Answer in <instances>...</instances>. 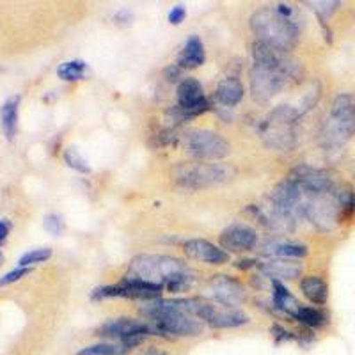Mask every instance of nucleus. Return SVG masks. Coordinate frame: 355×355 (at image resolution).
Masks as SVG:
<instances>
[{
	"instance_id": "nucleus-15",
	"label": "nucleus",
	"mask_w": 355,
	"mask_h": 355,
	"mask_svg": "<svg viewBox=\"0 0 355 355\" xmlns=\"http://www.w3.org/2000/svg\"><path fill=\"white\" fill-rule=\"evenodd\" d=\"M183 250L189 258L208 263V265H224V263L230 261V252L202 239L187 240Z\"/></svg>"
},
{
	"instance_id": "nucleus-26",
	"label": "nucleus",
	"mask_w": 355,
	"mask_h": 355,
	"mask_svg": "<svg viewBox=\"0 0 355 355\" xmlns=\"http://www.w3.org/2000/svg\"><path fill=\"white\" fill-rule=\"evenodd\" d=\"M130 352V348H126L123 343H96L91 345V347L82 348L80 352H77L75 355H126Z\"/></svg>"
},
{
	"instance_id": "nucleus-14",
	"label": "nucleus",
	"mask_w": 355,
	"mask_h": 355,
	"mask_svg": "<svg viewBox=\"0 0 355 355\" xmlns=\"http://www.w3.org/2000/svg\"><path fill=\"white\" fill-rule=\"evenodd\" d=\"M210 288L214 291V297L217 299V302H220L222 306L226 307H236L245 302L247 299L245 288L236 279H231L227 275H215L211 279Z\"/></svg>"
},
{
	"instance_id": "nucleus-31",
	"label": "nucleus",
	"mask_w": 355,
	"mask_h": 355,
	"mask_svg": "<svg viewBox=\"0 0 355 355\" xmlns=\"http://www.w3.org/2000/svg\"><path fill=\"white\" fill-rule=\"evenodd\" d=\"M272 336H274L275 343H277V345L284 343V341H291V339H295V336L291 334V332H288L286 329L281 327V325H274V327H272Z\"/></svg>"
},
{
	"instance_id": "nucleus-10",
	"label": "nucleus",
	"mask_w": 355,
	"mask_h": 355,
	"mask_svg": "<svg viewBox=\"0 0 355 355\" xmlns=\"http://www.w3.org/2000/svg\"><path fill=\"white\" fill-rule=\"evenodd\" d=\"M157 336V331L150 322H142L137 318H114L110 322L103 323L98 329V336L109 339H117V341H125L130 338H148V336Z\"/></svg>"
},
{
	"instance_id": "nucleus-8",
	"label": "nucleus",
	"mask_w": 355,
	"mask_h": 355,
	"mask_svg": "<svg viewBox=\"0 0 355 355\" xmlns=\"http://www.w3.org/2000/svg\"><path fill=\"white\" fill-rule=\"evenodd\" d=\"M288 178L299 185V189L302 190V194L311 196V198L327 196L334 190V180H332V174L329 171L300 166L291 171V174Z\"/></svg>"
},
{
	"instance_id": "nucleus-9",
	"label": "nucleus",
	"mask_w": 355,
	"mask_h": 355,
	"mask_svg": "<svg viewBox=\"0 0 355 355\" xmlns=\"http://www.w3.org/2000/svg\"><path fill=\"white\" fill-rule=\"evenodd\" d=\"M178 107L176 116L180 119H187V117L199 116L208 109V100L205 96L202 85L196 78H185L182 84L178 85Z\"/></svg>"
},
{
	"instance_id": "nucleus-25",
	"label": "nucleus",
	"mask_w": 355,
	"mask_h": 355,
	"mask_svg": "<svg viewBox=\"0 0 355 355\" xmlns=\"http://www.w3.org/2000/svg\"><path fill=\"white\" fill-rule=\"evenodd\" d=\"M87 73V64L84 61H68L62 62L59 68H57V75L61 80L66 82H75L82 80Z\"/></svg>"
},
{
	"instance_id": "nucleus-4",
	"label": "nucleus",
	"mask_w": 355,
	"mask_h": 355,
	"mask_svg": "<svg viewBox=\"0 0 355 355\" xmlns=\"http://www.w3.org/2000/svg\"><path fill=\"white\" fill-rule=\"evenodd\" d=\"M234 176V169L222 162H190L180 164L173 171V180L178 187L189 190H201L222 185Z\"/></svg>"
},
{
	"instance_id": "nucleus-16",
	"label": "nucleus",
	"mask_w": 355,
	"mask_h": 355,
	"mask_svg": "<svg viewBox=\"0 0 355 355\" xmlns=\"http://www.w3.org/2000/svg\"><path fill=\"white\" fill-rule=\"evenodd\" d=\"M259 270L266 275L272 277L274 281H284V279H297L302 274V266L299 263H293L290 259H272L263 265H258Z\"/></svg>"
},
{
	"instance_id": "nucleus-19",
	"label": "nucleus",
	"mask_w": 355,
	"mask_h": 355,
	"mask_svg": "<svg viewBox=\"0 0 355 355\" xmlns=\"http://www.w3.org/2000/svg\"><path fill=\"white\" fill-rule=\"evenodd\" d=\"M243 98V85L239 78H226L215 87V100L220 105L234 107L239 105Z\"/></svg>"
},
{
	"instance_id": "nucleus-7",
	"label": "nucleus",
	"mask_w": 355,
	"mask_h": 355,
	"mask_svg": "<svg viewBox=\"0 0 355 355\" xmlns=\"http://www.w3.org/2000/svg\"><path fill=\"white\" fill-rule=\"evenodd\" d=\"M329 126L332 139L343 141L355 135V94L341 93L334 98Z\"/></svg>"
},
{
	"instance_id": "nucleus-22",
	"label": "nucleus",
	"mask_w": 355,
	"mask_h": 355,
	"mask_svg": "<svg viewBox=\"0 0 355 355\" xmlns=\"http://www.w3.org/2000/svg\"><path fill=\"white\" fill-rule=\"evenodd\" d=\"M274 306L275 309L283 311V313H288L290 316H293L295 313H297V309L300 307V304L281 281H274Z\"/></svg>"
},
{
	"instance_id": "nucleus-23",
	"label": "nucleus",
	"mask_w": 355,
	"mask_h": 355,
	"mask_svg": "<svg viewBox=\"0 0 355 355\" xmlns=\"http://www.w3.org/2000/svg\"><path fill=\"white\" fill-rule=\"evenodd\" d=\"M293 318L299 320L302 325H306V327L309 329H320L329 323L327 313H323L318 307L300 306L299 309H297V313L293 315Z\"/></svg>"
},
{
	"instance_id": "nucleus-12",
	"label": "nucleus",
	"mask_w": 355,
	"mask_h": 355,
	"mask_svg": "<svg viewBox=\"0 0 355 355\" xmlns=\"http://www.w3.org/2000/svg\"><path fill=\"white\" fill-rule=\"evenodd\" d=\"M199 320L206 322L214 329H234L242 327L245 323L250 322L249 315H245L243 311L236 309V307H226V306H214V304L206 302L201 311Z\"/></svg>"
},
{
	"instance_id": "nucleus-13",
	"label": "nucleus",
	"mask_w": 355,
	"mask_h": 355,
	"mask_svg": "<svg viewBox=\"0 0 355 355\" xmlns=\"http://www.w3.org/2000/svg\"><path fill=\"white\" fill-rule=\"evenodd\" d=\"M218 242L226 252H247V250L256 247L258 234L252 227L234 224V226H230L222 231Z\"/></svg>"
},
{
	"instance_id": "nucleus-11",
	"label": "nucleus",
	"mask_w": 355,
	"mask_h": 355,
	"mask_svg": "<svg viewBox=\"0 0 355 355\" xmlns=\"http://www.w3.org/2000/svg\"><path fill=\"white\" fill-rule=\"evenodd\" d=\"M284 84V75L274 71V69L263 68V66H252L250 69V94L258 103L270 101L275 94L281 91Z\"/></svg>"
},
{
	"instance_id": "nucleus-21",
	"label": "nucleus",
	"mask_w": 355,
	"mask_h": 355,
	"mask_svg": "<svg viewBox=\"0 0 355 355\" xmlns=\"http://www.w3.org/2000/svg\"><path fill=\"white\" fill-rule=\"evenodd\" d=\"M263 252L268 256H277V258L290 259V258H304L307 256V247L302 243L295 242H283V240H274V242L266 243Z\"/></svg>"
},
{
	"instance_id": "nucleus-33",
	"label": "nucleus",
	"mask_w": 355,
	"mask_h": 355,
	"mask_svg": "<svg viewBox=\"0 0 355 355\" xmlns=\"http://www.w3.org/2000/svg\"><path fill=\"white\" fill-rule=\"evenodd\" d=\"M9 231H11V222H9L8 218H2V220H0V247L4 245L6 240H8Z\"/></svg>"
},
{
	"instance_id": "nucleus-17",
	"label": "nucleus",
	"mask_w": 355,
	"mask_h": 355,
	"mask_svg": "<svg viewBox=\"0 0 355 355\" xmlns=\"http://www.w3.org/2000/svg\"><path fill=\"white\" fill-rule=\"evenodd\" d=\"M18 110H20V96H11L0 107V126L6 139L12 141L18 133Z\"/></svg>"
},
{
	"instance_id": "nucleus-5",
	"label": "nucleus",
	"mask_w": 355,
	"mask_h": 355,
	"mask_svg": "<svg viewBox=\"0 0 355 355\" xmlns=\"http://www.w3.org/2000/svg\"><path fill=\"white\" fill-rule=\"evenodd\" d=\"M183 148L199 162H217L231 153V146L220 133L214 130H189L183 137Z\"/></svg>"
},
{
	"instance_id": "nucleus-3",
	"label": "nucleus",
	"mask_w": 355,
	"mask_h": 355,
	"mask_svg": "<svg viewBox=\"0 0 355 355\" xmlns=\"http://www.w3.org/2000/svg\"><path fill=\"white\" fill-rule=\"evenodd\" d=\"M250 28L259 43L277 52L288 53L299 44V25L290 18L283 17L274 6L256 11L250 18Z\"/></svg>"
},
{
	"instance_id": "nucleus-27",
	"label": "nucleus",
	"mask_w": 355,
	"mask_h": 355,
	"mask_svg": "<svg viewBox=\"0 0 355 355\" xmlns=\"http://www.w3.org/2000/svg\"><path fill=\"white\" fill-rule=\"evenodd\" d=\"M52 258V249L49 247H43V249H34V250H28L18 259V266H33L37 265V263H43L46 259Z\"/></svg>"
},
{
	"instance_id": "nucleus-36",
	"label": "nucleus",
	"mask_w": 355,
	"mask_h": 355,
	"mask_svg": "<svg viewBox=\"0 0 355 355\" xmlns=\"http://www.w3.org/2000/svg\"><path fill=\"white\" fill-rule=\"evenodd\" d=\"M354 178H355V174H354Z\"/></svg>"
},
{
	"instance_id": "nucleus-30",
	"label": "nucleus",
	"mask_w": 355,
	"mask_h": 355,
	"mask_svg": "<svg viewBox=\"0 0 355 355\" xmlns=\"http://www.w3.org/2000/svg\"><path fill=\"white\" fill-rule=\"evenodd\" d=\"M43 226H44V230L49 231V233L55 234V236H57V234H61L62 230H64V222H62V218L59 217V215L50 214V215H46V217H44Z\"/></svg>"
},
{
	"instance_id": "nucleus-18",
	"label": "nucleus",
	"mask_w": 355,
	"mask_h": 355,
	"mask_svg": "<svg viewBox=\"0 0 355 355\" xmlns=\"http://www.w3.org/2000/svg\"><path fill=\"white\" fill-rule=\"evenodd\" d=\"M205 59L206 52L202 41L198 36H190L183 46L182 53H180L178 64H180V68H198L205 62Z\"/></svg>"
},
{
	"instance_id": "nucleus-34",
	"label": "nucleus",
	"mask_w": 355,
	"mask_h": 355,
	"mask_svg": "<svg viewBox=\"0 0 355 355\" xmlns=\"http://www.w3.org/2000/svg\"><path fill=\"white\" fill-rule=\"evenodd\" d=\"M139 355H169V354L164 350H160V348H157V347H150V348H146V350H142Z\"/></svg>"
},
{
	"instance_id": "nucleus-6",
	"label": "nucleus",
	"mask_w": 355,
	"mask_h": 355,
	"mask_svg": "<svg viewBox=\"0 0 355 355\" xmlns=\"http://www.w3.org/2000/svg\"><path fill=\"white\" fill-rule=\"evenodd\" d=\"M299 119V112L293 107L281 105L272 110L261 126L265 142L270 148L277 150H290L295 141V125Z\"/></svg>"
},
{
	"instance_id": "nucleus-32",
	"label": "nucleus",
	"mask_w": 355,
	"mask_h": 355,
	"mask_svg": "<svg viewBox=\"0 0 355 355\" xmlns=\"http://www.w3.org/2000/svg\"><path fill=\"white\" fill-rule=\"evenodd\" d=\"M187 17V9L183 6H176V8L171 9L169 12V21L173 25H180Z\"/></svg>"
},
{
	"instance_id": "nucleus-29",
	"label": "nucleus",
	"mask_w": 355,
	"mask_h": 355,
	"mask_svg": "<svg viewBox=\"0 0 355 355\" xmlns=\"http://www.w3.org/2000/svg\"><path fill=\"white\" fill-rule=\"evenodd\" d=\"M31 272H33L31 266H18V268H15V270L8 272V274L0 277V288L8 286V284H12V283H18L20 279H24L25 275H28Z\"/></svg>"
},
{
	"instance_id": "nucleus-2",
	"label": "nucleus",
	"mask_w": 355,
	"mask_h": 355,
	"mask_svg": "<svg viewBox=\"0 0 355 355\" xmlns=\"http://www.w3.org/2000/svg\"><path fill=\"white\" fill-rule=\"evenodd\" d=\"M128 277L157 284L171 291H180L190 283L189 266L182 259L166 254H142L130 263Z\"/></svg>"
},
{
	"instance_id": "nucleus-35",
	"label": "nucleus",
	"mask_w": 355,
	"mask_h": 355,
	"mask_svg": "<svg viewBox=\"0 0 355 355\" xmlns=\"http://www.w3.org/2000/svg\"><path fill=\"white\" fill-rule=\"evenodd\" d=\"M2 261H4V254L0 252V265H2Z\"/></svg>"
},
{
	"instance_id": "nucleus-24",
	"label": "nucleus",
	"mask_w": 355,
	"mask_h": 355,
	"mask_svg": "<svg viewBox=\"0 0 355 355\" xmlns=\"http://www.w3.org/2000/svg\"><path fill=\"white\" fill-rule=\"evenodd\" d=\"M338 211L341 218H350L355 214V190L352 187L343 185L336 194Z\"/></svg>"
},
{
	"instance_id": "nucleus-1",
	"label": "nucleus",
	"mask_w": 355,
	"mask_h": 355,
	"mask_svg": "<svg viewBox=\"0 0 355 355\" xmlns=\"http://www.w3.org/2000/svg\"><path fill=\"white\" fill-rule=\"evenodd\" d=\"M141 313L150 318L157 336H180L194 338L202 334V322L189 313V299L151 300L141 307Z\"/></svg>"
},
{
	"instance_id": "nucleus-20",
	"label": "nucleus",
	"mask_w": 355,
	"mask_h": 355,
	"mask_svg": "<svg viewBox=\"0 0 355 355\" xmlns=\"http://www.w3.org/2000/svg\"><path fill=\"white\" fill-rule=\"evenodd\" d=\"M300 290L306 295V299L309 302L316 304V306H323L329 300V286L318 275H307L300 281Z\"/></svg>"
},
{
	"instance_id": "nucleus-28",
	"label": "nucleus",
	"mask_w": 355,
	"mask_h": 355,
	"mask_svg": "<svg viewBox=\"0 0 355 355\" xmlns=\"http://www.w3.org/2000/svg\"><path fill=\"white\" fill-rule=\"evenodd\" d=\"M64 162L71 167V169L78 171V173H84V174L91 173V166H89L87 160L78 153L77 148H68V150L64 151Z\"/></svg>"
}]
</instances>
